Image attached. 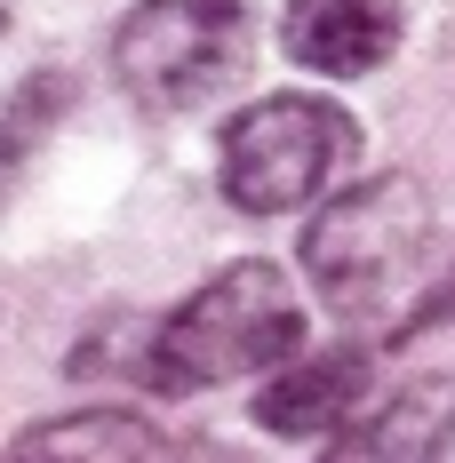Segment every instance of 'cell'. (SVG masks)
Listing matches in <instances>:
<instances>
[{"label":"cell","mask_w":455,"mask_h":463,"mask_svg":"<svg viewBox=\"0 0 455 463\" xmlns=\"http://www.w3.org/2000/svg\"><path fill=\"white\" fill-rule=\"evenodd\" d=\"M312 296L375 344L415 335L440 312V216L415 176H367L336 192L304 232Z\"/></svg>","instance_id":"obj_1"},{"label":"cell","mask_w":455,"mask_h":463,"mask_svg":"<svg viewBox=\"0 0 455 463\" xmlns=\"http://www.w3.org/2000/svg\"><path fill=\"white\" fill-rule=\"evenodd\" d=\"M304 352V296L280 264H224L200 296H184L152 327V383L160 392H216L272 375Z\"/></svg>","instance_id":"obj_2"},{"label":"cell","mask_w":455,"mask_h":463,"mask_svg":"<svg viewBox=\"0 0 455 463\" xmlns=\"http://www.w3.org/2000/svg\"><path fill=\"white\" fill-rule=\"evenodd\" d=\"M256 0H137L112 33V72L144 112H200L248 80Z\"/></svg>","instance_id":"obj_3"},{"label":"cell","mask_w":455,"mask_h":463,"mask_svg":"<svg viewBox=\"0 0 455 463\" xmlns=\"http://www.w3.org/2000/svg\"><path fill=\"white\" fill-rule=\"evenodd\" d=\"M360 128L344 104L327 96H256L248 112H232L216 144V176L240 216H296L327 200V184L352 168Z\"/></svg>","instance_id":"obj_4"},{"label":"cell","mask_w":455,"mask_h":463,"mask_svg":"<svg viewBox=\"0 0 455 463\" xmlns=\"http://www.w3.org/2000/svg\"><path fill=\"white\" fill-rule=\"evenodd\" d=\"M375 408V344H327V352H296L264 375L256 392V423L280 439H336L344 423Z\"/></svg>","instance_id":"obj_5"},{"label":"cell","mask_w":455,"mask_h":463,"mask_svg":"<svg viewBox=\"0 0 455 463\" xmlns=\"http://www.w3.org/2000/svg\"><path fill=\"white\" fill-rule=\"evenodd\" d=\"M280 48L319 80H367L400 48V0H288Z\"/></svg>","instance_id":"obj_6"},{"label":"cell","mask_w":455,"mask_h":463,"mask_svg":"<svg viewBox=\"0 0 455 463\" xmlns=\"http://www.w3.org/2000/svg\"><path fill=\"white\" fill-rule=\"evenodd\" d=\"M455 431V383H408L375 400L360 423H344L319 463H431V448Z\"/></svg>","instance_id":"obj_7"},{"label":"cell","mask_w":455,"mask_h":463,"mask_svg":"<svg viewBox=\"0 0 455 463\" xmlns=\"http://www.w3.org/2000/svg\"><path fill=\"white\" fill-rule=\"evenodd\" d=\"M0 463H176V456L137 408H81V416H48L16 431Z\"/></svg>","instance_id":"obj_8"},{"label":"cell","mask_w":455,"mask_h":463,"mask_svg":"<svg viewBox=\"0 0 455 463\" xmlns=\"http://www.w3.org/2000/svg\"><path fill=\"white\" fill-rule=\"evenodd\" d=\"M56 112H64V80H48V72H41V80H24V96H16L8 120H0V192H8V176H16L24 160H33V144L48 137Z\"/></svg>","instance_id":"obj_9"},{"label":"cell","mask_w":455,"mask_h":463,"mask_svg":"<svg viewBox=\"0 0 455 463\" xmlns=\"http://www.w3.org/2000/svg\"><path fill=\"white\" fill-rule=\"evenodd\" d=\"M0 24H8V8H0Z\"/></svg>","instance_id":"obj_10"}]
</instances>
